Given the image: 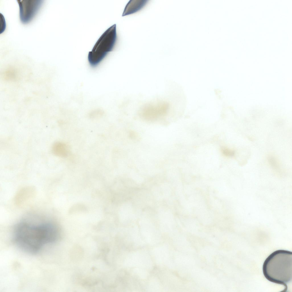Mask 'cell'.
<instances>
[{
  "instance_id": "4",
  "label": "cell",
  "mask_w": 292,
  "mask_h": 292,
  "mask_svg": "<svg viewBox=\"0 0 292 292\" xmlns=\"http://www.w3.org/2000/svg\"><path fill=\"white\" fill-rule=\"evenodd\" d=\"M21 21L26 24L30 22L40 7L42 1L18 0Z\"/></svg>"
},
{
  "instance_id": "1",
  "label": "cell",
  "mask_w": 292,
  "mask_h": 292,
  "mask_svg": "<svg viewBox=\"0 0 292 292\" xmlns=\"http://www.w3.org/2000/svg\"><path fill=\"white\" fill-rule=\"evenodd\" d=\"M58 236L57 228L49 223L34 224L21 222L16 226L14 232L17 245L30 253L38 252L46 245L55 242Z\"/></svg>"
},
{
  "instance_id": "3",
  "label": "cell",
  "mask_w": 292,
  "mask_h": 292,
  "mask_svg": "<svg viewBox=\"0 0 292 292\" xmlns=\"http://www.w3.org/2000/svg\"><path fill=\"white\" fill-rule=\"evenodd\" d=\"M117 39L116 25L108 29L97 41L92 50L89 52L88 59L93 67L97 66L113 49Z\"/></svg>"
},
{
  "instance_id": "2",
  "label": "cell",
  "mask_w": 292,
  "mask_h": 292,
  "mask_svg": "<svg viewBox=\"0 0 292 292\" xmlns=\"http://www.w3.org/2000/svg\"><path fill=\"white\" fill-rule=\"evenodd\" d=\"M263 271L269 281L287 287L292 279V252L282 250L273 252L264 261Z\"/></svg>"
},
{
  "instance_id": "5",
  "label": "cell",
  "mask_w": 292,
  "mask_h": 292,
  "mask_svg": "<svg viewBox=\"0 0 292 292\" xmlns=\"http://www.w3.org/2000/svg\"><path fill=\"white\" fill-rule=\"evenodd\" d=\"M148 1V0H131L129 1L125 7L122 16H126L139 11L145 5Z\"/></svg>"
},
{
  "instance_id": "6",
  "label": "cell",
  "mask_w": 292,
  "mask_h": 292,
  "mask_svg": "<svg viewBox=\"0 0 292 292\" xmlns=\"http://www.w3.org/2000/svg\"><path fill=\"white\" fill-rule=\"evenodd\" d=\"M221 151L222 153L226 156H231L234 155L233 151L227 148L222 147Z\"/></svg>"
}]
</instances>
